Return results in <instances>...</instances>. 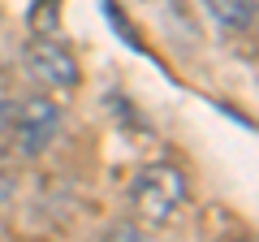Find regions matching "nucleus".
I'll list each match as a JSON object with an SVG mask.
<instances>
[{
	"label": "nucleus",
	"mask_w": 259,
	"mask_h": 242,
	"mask_svg": "<svg viewBox=\"0 0 259 242\" xmlns=\"http://www.w3.org/2000/svg\"><path fill=\"white\" fill-rule=\"evenodd\" d=\"M190 199V182L177 165H147L130 182V204L147 225H168Z\"/></svg>",
	"instance_id": "f257e3e1"
},
{
	"label": "nucleus",
	"mask_w": 259,
	"mask_h": 242,
	"mask_svg": "<svg viewBox=\"0 0 259 242\" xmlns=\"http://www.w3.org/2000/svg\"><path fill=\"white\" fill-rule=\"evenodd\" d=\"M9 130L18 139L22 156H44L48 147L61 134V108L44 95H30V100H18V108L9 112Z\"/></svg>",
	"instance_id": "f03ea898"
},
{
	"label": "nucleus",
	"mask_w": 259,
	"mask_h": 242,
	"mask_svg": "<svg viewBox=\"0 0 259 242\" xmlns=\"http://www.w3.org/2000/svg\"><path fill=\"white\" fill-rule=\"evenodd\" d=\"M22 65H26V74L35 83L52 87V91H74L82 83V69H78L74 52L65 44H56V39H30L26 52H22Z\"/></svg>",
	"instance_id": "7ed1b4c3"
},
{
	"label": "nucleus",
	"mask_w": 259,
	"mask_h": 242,
	"mask_svg": "<svg viewBox=\"0 0 259 242\" xmlns=\"http://www.w3.org/2000/svg\"><path fill=\"white\" fill-rule=\"evenodd\" d=\"M207 13L225 30H250V22H255V0H207Z\"/></svg>",
	"instance_id": "20e7f679"
},
{
	"label": "nucleus",
	"mask_w": 259,
	"mask_h": 242,
	"mask_svg": "<svg viewBox=\"0 0 259 242\" xmlns=\"http://www.w3.org/2000/svg\"><path fill=\"white\" fill-rule=\"evenodd\" d=\"M100 242H151V238L139 229V225H130V221H117V225H108V229L100 233Z\"/></svg>",
	"instance_id": "39448f33"
},
{
	"label": "nucleus",
	"mask_w": 259,
	"mask_h": 242,
	"mask_svg": "<svg viewBox=\"0 0 259 242\" xmlns=\"http://www.w3.org/2000/svg\"><path fill=\"white\" fill-rule=\"evenodd\" d=\"M9 199H13V173H9V169H0V208L9 204Z\"/></svg>",
	"instance_id": "423d86ee"
},
{
	"label": "nucleus",
	"mask_w": 259,
	"mask_h": 242,
	"mask_svg": "<svg viewBox=\"0 0 259 242\" xmlns=\"http://www.w3.org/2000/svg\"><path fill=\"white\" fill-rule=\"evenodd\" d=\"M0 126H5V108H0Z\"/></svg>",
	"instance_id": "0eeeda50"
},
{
	"label": "nucleus",
	"mask_w": 259,
	"mask_h": 242,
	"mask_svg": "<svg viewBox=\"0 0 259 242\" xmlns=\"http://www.w3.org/2000/svg\"><path fill=\"white\" fill-rule=\"evenodd\" d=\"M238 242H250V238H238Z\"/></svg>",
	"instance_id": "6e6552de"
}]
</instances>
